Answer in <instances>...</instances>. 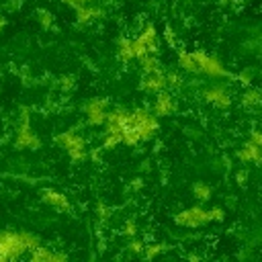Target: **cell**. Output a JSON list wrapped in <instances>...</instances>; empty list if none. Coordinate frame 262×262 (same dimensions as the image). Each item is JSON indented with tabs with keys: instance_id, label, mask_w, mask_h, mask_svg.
I'll list each match as a JSON object with an SVG mask.
<instances>
[{
	"instance_id": "6da1fadb",
	"label": "cell",
	"mask_w": 262,
	"mask_h": 262,
	"mask_svg": "<svg viewBox=\"0 0 262 262\" xmlns=\"http://www.w3.org/2000/svg\"><path fill=\"white\" fill-rule=\"evenodd\" d=\"M39 246V237L27 231H0V262L16 260Z\"/></svg>"
},
{
	"instance_id": "7a4b0ae2",
	"label": "cell",
	"mask_w": 262,
	"mask_h": 262,
	"mask_svg": "<svg viewBox=\"0 0 262 262\" xmlns=\"http://www.w3.org/2000/svg\"><path fill=\"white\" fill-rule=\"evenodd\" d=\"M129 127L137 131L141 141H147L158 133L160 123H158V117L147 108H135V111H129Z\"/></svg>"
},
{
	"instance_id": "3957f363",
	"label": "cell",
	"mask_w": 262,
	"mask_h": 262,
	"mask_svg": "<svg viewBox=\"0 0 262 262\" xmlns=\"http://www.w3.org/2000/svg\"><path fill=\"white\" fill-rule=\"evenodd\" d=\"M57 145L61 149L68 151V156L74 160V162H80L86 158V141L76 133V131H63L55 137Z\"/></svg>"
},
{
	"instance_id": "277c9868",
	"label": "cell",
	"mask_w": 262,
	"mask_h": 262,
	"mask_svg": "<svg viewBox=\"0 0 262 262\" xmlns=\"http://www.w3.org/2000/svg\"><path fill=\"white\" fill-rule=\"evenodd\" d=\"M133 51H135V59L145 53H154V55L158 53V33L151 23L143 25L141 33L133 39Z\"/></svg>"
},
{
	"instance_id": "5b68a950",
	"label": "cell",
	"mask_w": 262,
	"mask_h": 262,
	"mask_svg": "<svg viewBox=\"0 0 262 262\" xmlns=\"http://www.w3.org/2000/svg\"><path fill=\"white\" fill-rule=\"evenodd\" d=\"M192 53H194V59L199 66V74H207L211 78H229L231 76L215 55H209L205 51H192Z\"/></svg>"
},
{
	"instance_id": "8992f818",
	"label": "cell",
	"mask_w": 262,
	"mask_h": 262,
	"mask_svg": "<svg viewBox=\"0 0 262 262\" xmlns=\"http://www.w3.org/2000/svg\"><path fill=\"white\" fill-rule=\"evenodd\" d=\"M14 147L16 149H39L41 147V139L33 133V129L29 125L27 111H23V119H20V125L16 129V137H14Z\"/></svg>"
},
{
	"instance_id": "52a82bcc",
	"label": "cell",
	"mask_w": 262,
	"mask_h": 262,
	"mask_svg": "<svg viewBox=\"0 0 262 262\" xmlns=\"http://www.w3.org/2000/svg\"><path fill=\"white\" fill-rule=\"evenodd\" d=\"M174 221L178 225H182V227H201V225L209 223V215H207V209L196 205V207H188V209L180 211L174 217Z\"/></svg>"
},
{
	"instance_id": "ba28073f",
	"label": "cell",
	"mask_w": 262,
	"mask_h": 262,
	"mask_svg": "<svg viewBox=\"0 0 262 262\" xmlns=\"http://www.w3.org/2000/svg\"><path fill=\"white\" fill-rule=\"evenodd\" d=\"M106 111H108V100L106 98H90L84 106L88 125H92V127L102 125L104 119H106Z\"/></svg>"
},
{
	"instance_id": "9c48e42d",
	"label": "cell",
	"mask_w": 262,
	"mask_h": 262,
	"mask_svg": "<svg viewBox=\"0 0 262 262\" xmlns=\"http://www.w3.org/2000/svg\"><path fill=\"white\" fill-rule=\"evenodd\" d=\"M203 98H205L207 102H211L213 106H219V108H227V106L231 104L229 92H227L223 86H209V88H205Z\"/></svg>"
},
{
	"instance_id": "30bf717a",
	"label": "cell",
	"mask_w": 262,
	"mask_h": 262,
	"mask_svg": "<svg viewBox=\"0 0 262 262\" xmlns=\"http://www.w3.org/2000/svg\"><path fill=\"white\" fill-rule=\"evenodd\" d=\"M164 88H166V74H164L162 70L143 74V80H141V90H143V92L156 94V92H160V90H164Z\"/></svg>"
},
{
	"instance_id": "8fae6325",
	"label": "cell",
	"mask_w": 262,
	"mask_h": 262,
	"mask_svg": "<svg viewBox=\"0 0 262 262\" xmlns=\"http://www.w3.org/2000/svg\"><path fill=\"white\" fill-rule=\"evenodd\" d=\"M174 108H176V104H174V98H172L170 92H164V90L156 92V100H154V106H151L156 117H168V115L174 113Z\"/></svg>"
},
{
	"instance_id": "7c38bea8",
	"label": "cell",
	"mask_w": 262,
	"mask_h": 262,
	"mask_svg": "<svg viewBox=\"0 0 262 262\" xmlns=\"http://www.w3.org/2000/svg\"><path fill=\"white\" fill-rule=\"evenodd\" d=\"M41 199H43V203L51 205V207H53V209H57V211H68V209H70L68 196H66L63 192H59V190L43 188V190H41Z\"/></svg>"
},
{
	"instance_id": "4fadbf2b",
	"label": "cell",
	"mask_w": 262,
	"mask_h": 262,
	"mask_svg": "<svg viewBox=\"0 0 262 262\" xmlns=\"http://www.w3.org/2000/svg\"><path fill=\"white\" fill-rule=\"evenodd\" d=\"M31 262H66V254L53 252L39 244L35 250H31Z\"/></svg>"
},
{
	"instance_id": "5bb4252c",
	"label": "cell",
	"mask_w": 262,
	"mask_h": 262,
	"mask_svg": "<svg viewBox=\"0 0 262 262\" xmlns=\"http://www.w3.org/2000/svg\"><path fill=\"white\" fill-rule=\"evenodd\" d=\"M237 160L242 162V164H260L262 162V151H260V145H254L252 141H246V145L244 147H239L237 149Z\"/></svg>"
},
{
	"instance_id": "9a60e30c",
	"label": "cell",
	"mask_w": 262,
	"mask_h": 262,
	"mask_svg": "<svg viewBox=\"0 0 262 262\" xmlns=\"http://www.w3.org/2000/svg\"><path fill=\"white\" fill-rule=\"evenodd\" d=\"M104 14L102 8L98 6H92V4H84V6H76V16H78V23H90L94 18H100Z\"/></svg>"
},
{
	"instance_id": "2e32d148",
	"label": "cell",
	"mask_w": 262,
	"mask_h": 262,
	"mask_svg": "<svg viewBox=\"0 0 262 262\" xmlns=\"http://www.w3.org/2000/svg\"><path fill=\"white\" fill-rule=\"evenodd\" d=\"M178 63L184 72H190V74H199V66H196V59H194V53L192 51H180L178 53Z\"/></svg>"
},
{
	"instance_id": "e0dca14e",
	"label": "cell",
	"mask_w": 262,
	"mask_h": 262,
	"mask_svg": "<svg viewBox=\"0 0 262 262\" xmlns=\"http://www.w3.org/2000/svg\"><path fill=\"white\" fill-rule=\"evenodd\" d=\"M119 59L121 61H131V59H135V51H133V39H119Z\"/></svg>"
},
{
	"instance_id": "ac0fdd59",
	"label": "cell",
	"mask_w": 262,
	"mask_h": 262,
	"mask_svg": "<svg viewBox=\"0 0 262 262\" xmlns=\"http://www.w3.org/2000/svg\"><path fill=\"white\" fill-rule=\"evenodd\" d=\"M137 59H139V63H141L143 74H149V72L162 70V68H160V59H158L154 53H145V55H141V57H137Z\"/></svg>"
},
{
	"instance_id": "d6986e66",
	"label": "cell",
	"mask_w": 262,
	"mask_h": 262,
	"mask_svg": "<svg viewBox=\"0 0 262 262\" xmlns=\"http://www.w3.org/2000/svg\"><path fill=\"white\" fill-rule=\"evenodd\" d=\"M260 90H256V88H248L246 92H244V96H242V102H244V106H258L260 104Z\"/></svg>"
},
{
	"instance_id": "ffe728a7",
	"label": "cell",
	"mask_w": 262,
	"mask_h": 262,
	"mask_svg": "<svg viewBox=\"0 0 262 262\" xmlns=\"http://www.w3.org/2000/svg\"><path fill=\"white\" fill-rule=\"evenodd\" d=\"M192 194H194L199 201H209V199H211V188H209V184H205V182H196V184L192 186Z\"/></svg>"
},
{
	"instance_id": "44dd1931",
	"label": "cell",
	"mask_w": 262,
	"mask_h": 262,
	"mask_svg": "<svg viewBox=\"0 0 262 262\" xmlns=\"http://www.w3.org/2000/svg\"><path fill=\"white\" fill-rule=\"evenodd\" d=\"M121 143V133H104L102 137V147L104 149H113Z\"/></svg>"
},
{
	"instance_id": "7402d4cb",
	"label": "cell",
	"mask_w": 262,
	"mask_h": 262,
	"mask_svg": "<svg viewBox=\"0 0 262 262\" xmlns=\"http://www.w3.org/2000/svg\"><path fill=\"white\" fill-rule=\"evenodd\" d=\"M162 252H164V246H162V244H154V246H145L141 256H145L147 260H151V258H156V256L162 254Z\"/></svg>"
},
{
	"instance_id": "603a6c76",
	"label": "cell",
	"mask_w": 262,
	"mask_h": 262,
	"mask_svg": "<svg viewBox=\"0 0 262 262\" xmlns=\"http://www.w3.org/2000/svg\"><path fill=\"white\" fill-rule=\"evenodd\" d=\"M37 20H39V25H41L43 29H49L51 23H53V18H51V14H49L47 10H39V12H37Z\"/></svg>"
},
{
	"instance_id": "cb8c5ba5",
	"label": "cell",
	"mask_w": 262,
	"mask_h": 262,
	"mask_svg": "<svg viewBox=\"0 0 262 262\" xmlns=\"http://www.w3.org/2000/svg\"><path fill=\"white\" fill-rule=\"evenodd\" d=\"M207 215H209V221H223L225 211L221 207H211V209H207Z\"/></svg>"
},
{
	"instance_id": "d4e9b609",
	"label": "cell",
	"mask_w": 262,
	"mask_h": 262,
	"mask_svg": "<svg viewBox=\"0 0 262 262\" xmlns=\"http://www.w3.org/2000/svg\"><path fill=\"white\" fill-rule=\"evenodd\" d=\"M237 80H239L244 86H250L252 80H254V72H252V70H242V72L237 74Z\"/></svg>"
},
{
	"instance_id": "484cf974",
	"label": "cell",
	"mask_w": 262,
	"mask_h": 262,
	"mask_svg": "<svg viewBox=\"0 0 262 262\" xmlns=\"http://www.w3.org/2000/svg\"><path fill=\"white\" fill-rule=\"evenodd\" d=\"M123 233H125L127 237H135V233H137V223H135V221H127L125 227H123Z\"/></svg>"
},
{
	"instance_id": "4316f807",
	"label": "cell",
	"mask_w": 262,
	"mask_h": 262,
	"mask_svg": "<svg viewBox=\"0 0 262 262\" xmlns=\"http://www.w3.org/2000/svg\"><path fill=\"white\" fill-rule=\"evenodd\" d=\"M143 242H139V239H135V237H131V242H129V250L133 252V254H143Z\"/></svg>"
},
{
	"instance_id": "83f0119b",
	"label": "cell",
	"mask_w": 262,
	"mask_h": 262,
	"mask_svg": "<svg viewBox=\"0 0 262 262\" xmlns=\"http://www.w3.org/2000/svg\"><path fill=\"white\" fill-rule=\"evenodd\" d=\"M166 86H180V76L178 74H166Z\"/></svg>"
},
{
	"instance_id": "f1b7e54d",
	"label": "cell",
	"mask_w": 262,
	"mask_h": 262,
	"mask_svg": "<svg viewBox=\"0 0 262 262\" xmlns=\"http://www.w3.org/2000/svg\"><path fill=\"white\" fill-rule=\"evenodd\" d=\"M248 141H252L254 145H262V135H260V131H252Z\"/></svg>"
},
{
	"instance_id": "f546056e",
	"label": "cell",
	"mask_w": 262,
	"mask_h": 262,
	"mask_svg": "<svg viewBox=\"0 0 262 262\" xmlns=\"http://www.w3.org/2000/svg\"><path fill=\"white\" fill-rule=\"evenodd\" d=\"M235 180H237L239 186H244V184L248 182V172H246V170H239V172L235 174Z\"/></svg>"
},
{
	"instance_id": "4dcf8cb0",
	"label": "cell",
	"mask_w": 262,
	"mask_h": 262,
	"mask_svg": "<svg viewBox=\"0 0 262 262\" xmlns=\"http://www.w3.org/2000/svg\"><path fill=\"white\" fill-rule=\"evenodd\" d=\"M63 4H70V6H76V0H61Z\"/></svg>"
},
{
	"instance_id": "1f68e13d",
	"label": "cell",
	"mask_w": 262,
	"mask_h": 262,
	"mask_svg": "<svg viewBox=\"0 0 262 262\" xmlns=\"http://www.w3.org/2000/svg\"><path fill=\"white\" fill-rule=\"evenodd\" d=\"M229 2H233V0H221V4H229Z\"/></svg>"
},
{
	"instance_id": "d6a6232c",
	"label": "cell",
	"mask_w": 262,
	"mask_h": 262,
	"mask_svg": "<svg viewBox=\"0 0 262 262\" xmlns=\"http://www.w3.org/2000/svg\"><path fill=\"white\" fill-rule=\"evenodd\" d=\"M2 27H4V20H2V18H0V31H2Z\"/></svg>"
}]
</instances>
